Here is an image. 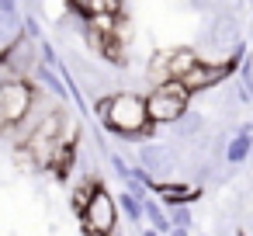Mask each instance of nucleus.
Wrapping results in <instances>:
<instances>
[{"label":"nucleus","instance_id":"obj_23","mask_svg":"<svg viewBox=\"0 0 253 236\" xmlns=\"http://www.w3.org/2000/svg\"><path fill=\"white\" fill-rule=\"evenodd\" d=\"M0 11H7V14H18V0H0Z\"/></svg>","mask_w":253,"mask_h":236},{"label":"nucleus","instance_id":"obj_24","mask_svg":"<svg viewBox=\"0 0 253 236\" xmlns=\"http://www.w3.org/2000/svg\"><path fill=\"white\" fill-rule=\"evenodd\" d=\"M167 236H191V229H177V226H173V229H170Z\"/></svg>","mask_w":253,"mask_h":236},{"label":"nucleus","instance_id":"obj_2","mask_svg":"<svg viewBox=\"0 0 253 236\" xmlns=\"http://www.w3.org/2000/svg\"><path fill=\"white\" fill-rule=\"evenodd\" d=\"M146 108H149V118H153L156 129H160V125H173V122L191 108V94H187V87H184L180 80H167V84L149 87Z\"/></svg>","mask_w":253,"mask_h":236},{"label":"nucleus","instance_id":"obj_5","mask_svg":"<svg viewBox=\"0 0 253 236\" xmlns=\"http://www.w3.org/2000/svg\"><path fill=\"white\" fill-rule=\"evenodd\" d=\"M0 59H4L21 80H32V73H35V66L42 63V52H39V42L35 39H28L25 32L11 42V46H4L0 49Z\"/></svg>","mask_w":253,"mask_h":236},{"label":"nucleus","instance_id":"obj_4","mask_svg":"<svg viewBox=\"0 0 253 236\" xmlns=\"http://www.w3.org/2000/svg\"><path fill=\"white\" fill-rule=\"evenodd\" d=\"M39 97V87L35 80H11V84H0V118L7 122V129L21 125L25 115L32 111Z\"/></svg>","mask_w":253,"mask_h":236},{"label":"nucleus","instance_id":"obj_6","mask_svg":"<svg viewBox=\"0 0 253 236\" xmlns=\"http://www.w3.org/2000/svg\"><path fill=\"white\" fill-rule=\"evenodd\" d=\"M135 160H139V167H146L156 181H167L170 170H173V163H177V153H173L170 146H163V142H139Z\"/></svg>","mask_w":253,"mask_h":236},{"label":"nucleus","instance_id":"obj_9","mask_svg":"<svg viewBox=\"0 0 253 236\" xmlns=\"http://www.w3.org/2000/svg\"><path fill=\"white\" fill-rule=\"evenodd\" d=\"M253 156V122H243L232 136H229V146H225V163L229 167H239Z\"/></svg>","mask_w":253,"mask_h":236},{"label":"nucleus","instance_id":"obj_12","mask_svg":"<svg viewBox=\"0 0 253 236\" xmlns=\"http://www.w3.org/2000/svg\"><path fill=\"white\" fill-rule=\"evenodd\" d=\"M118 198V212L125 215V222H132V226H142L146 222V198L142 194H135V191H118L115 194Z\"/></svg>","mask_w":253,"mask_h":236},{"label":"nucleus","instance_id":"obj_13","mask_svg":"<svg viewBox=\"0 0 253 236\" xmlns=\"http://www.w3.org/2000/svg\"><path fill=\"white\" fill-rule=\"evenodd\" d=\"M236 77H239V80H236V101H239L243 108H253V56H250V52L243 56Z\"/></svg>","mask_w":253,"mask_h":236},{"label":"nucleus","instance_id":"obj_16","mask_svg":"<svg viewBox=\"0 0 253 236\" xmlns=\"http://www.w3.org/2000/svg\"><path fill=\"white\" fill-rule=\"evenodd\" d=\"M146 222H149L156 233H163V236L173 229L170 212H167V205H160V198H156V194H149V198H146Z\"/></svg>","mask_w":253,"mask_h":236},{"label":"nucleus","instance_id":"obj_20","mask_svg":"<svg viewBox=\"0 0 253 236\" xmlns=\"http://www.w3.org/2000/svg\"><path fill=\"white\" fill-rule=\"evenodd\" d=\"M21 32H25L28 39L42 42V25H39V18H35V14H25V21H21Z\"/></svg>","mask_w":253,"mask_h":236},{"label":"nucleus","instance_id":"obj_18","mask_svg":"<svg viewBox=\"0 0 253 236\" xmlns=\"http://www.w3.org/2000/svg\"><path fill=\"white\" fill-rule=\"evenodd\" d=\"M167 212H170V222H173L177 229H194V212H191V205H170Z\"/></svg>","mask_w":253,"mask_h":236},{"label":"nucleus","instance_id":"obj_19","mask_svg":"<svg viewBox=\"0 0 253 236\" xmlns=\"http://www.w3.org/2000/svg\"><path fill=\"white\" fill-rule=\"evenodd\" d=\"M104 156H108V163H111V174H115V177L125 184V181H128V174H132V163H128L122 153H115V149H108Z\"/></svg>","mask_w":253,"mask_h":236},{"label":"nucleus","instance_id":"obj_15","mask_svg":"<svg viewBox=\"0 0 253 236\" xmlns=\"http://www.w3.org/2000/svg\"><path fill=\"white\" fill-rule=\"evenodd\" d=\"M198 59H201V52H198L194 46H177V49H170V70H173V80H180Z\"/></svg>","mask_w":253,"mask_h":236},{"label":"nucleus","instance_id":"obj_22","mask_svg":"<svg viewBox=\"0 0 253 236\" xmlns=\"http://www.w3.org/2000/svg\"><path fill=\"white\" fill-rule=\"evenodd\" d=\"M187 7L198 11V14H211V11L218 7V0H187Z\"/></svg>","mask_w":253,"mask_h":236},{"label":"nucleus","instance_id":"obj_26","mask_svg":"<svg viewBox=\"0 0 253 236\" xmlns=\"http://www.w3.org/2000/svg\"><path fill=\"white\" fill-rule=\"evenodd\" d=\"M7 132H11V129H7V122H4V118H0V139H4Z\"/></svg>","mask_w":253,"mask_h":236},{"label":"nucleus","instance_id":"obj_11","mask_svg":"<svg viewBox=\"0 0 253 236\" xmlns=\"http://www.w3.org/2000/svg\"><path fill=\"white\" fill-rule=\"evenodd\" d=\"M66 11L80 14V18H94V14H125L122 0H66Z\"/></svg>","mask_w":253,"mask_h":236},{"label":"nucleus","instance_id":"obj_21","mask_svg":"<svg viewBox=\"0 0 253 236\" xmlns=\"http://www.w3.org/2000/svg\"><path fill=\"white\" fill-rule=\"evenodd\" d=\"M39 52H42V63H49V66H59V52L52 49V42H49V39H42V42H39Z\"/></svg>","mask_w":253,"mask_h":236},{"label":"nucleus","instance_id":"obj_8","mask_svg":"<svg viewBox=\"0 0 253 236\" xmlns=\"http://www.w3.org/2000/svg\"><path fill=\"white\" fill-rule=\"evenodd\" d=\"M32 80H35V87H42L45 94H52L59 104H70V101H73V91H70V84L63 80L59 66L39 63V66H35V73H32Z\"/></svg>","mask_w":253,"mask_h":236},{"label":"nucleus","instance_id":"obj_17","mask_svg":"<svg viewBox=\"0 0 253 236\" xmlns=\"http://www.w3.org/2000/svg\"><path fill=\"white\" fill-rule=\"evenodd\" d=\"M21 21H25V14H21V11H18V14L0 11V49H4V46H11V42L21 35Z\"/></svg>","mask_w":253,"mask_h":236},{"label":"nucleus","instance_id":"obj_28","mask_svg":"<svg viewBox=\"0 0 253 236\" xmlns=\"http://www.w3.org/2000/svg\"><path fill=\"white\" fill-rule=\"evenodd\" d=\"M201 236H205V233H201Z\"/></svg>","mask_w":253,"mask_h":236},{"label":"nucleus","instance_id":"obj_10","mask_svg":"<svg viewBox=\"0 0 253 236\" xmlns=\"http://www.w3.org/2000/svg\"><path fill=\"white\" fill-rule=\"evenodd\" d=\"M170 129H173V139H177V142L191 146V142H194V139H201V132H205V115H201L198 108H187V111L170 125Z\"/></svg>","mask_w":253,"mask_h":236},{"label":"nucleus","instance_id":"obj_27","mask_svg":"<svg viewBox=\"0 0 253 236\" xmlns=\"http://www.w3.org/2000/svg\"><path fill=\"white\" fill-rule=\"evenodd\" d=\"M28 4H39V0H28Z\"/></svg>","mask_w":253,"mask_h":236},{"label":"nucleus","instance_id":"obj_14","mask_svg":"<svg viewBox=\"0 0 253 236\" xmlns=\"http://www.w3.org/2000/svg\"><path fill=\"white\" fill-rule=\"evenodd\" d=\"M146 77H149V84H153V87H156V84L173 80V70H170V49H160V52H153V56H149Z\"/></svg>","mask_w":253,"mask_h":236},{"label":"nucleus","instance_id":"obj_25","mask_svg":"<svg viewBox=\"0 0 253 236\" xmlns=\"http://www.w3.org/2000/svg\"><path fill=\"white\" fill-rule=\"evenodd\" d=\"M139 236H163V233H156V229H153V226H146V229H142V233H139Z\"/></svg>","mask_w":253,"mask_h":236},{"label":"nucleus","instance_id":"obj_1","mask_svg":"<svg viewBox=\"0 0 253 236\" xmlns=\"http://www.w3.org/2000/svg\"><path fill=\"white\" fill-rule=\"evenodd\" d=\"M94 115L101 118L104 132L122 136L125 142H146L156 129L146 108V94H135V91H115L108 97H97Z\"/></svg>","mask_w":253,"mask_h":236},{"label":"nucleus","instance_id":"obj_3","mask_svg":"<svg viewBox=\"0 0 253 236\" xmlns=\"http://www.w3.org/2000/svg\"><path fill=\"white\" fill-rule=\"evenodd\" d=\"M118 215H122L118 212V198L101 184L94 191V198L80 212V229H84V236H111L118 229Z\"/></svg>","mask_w":253,"mask_h":236},{"label":"nucleus","instance_id":"obj_7","mask_svg":"<svg viewBox=\"0 0 253 236\" xmlns=\"http://www.w3.org/2000/svg\"><path fill=\"white\" fill-rule=\"evenodd\" d=\"M153 194L170 208V205H194L201 198V184H184V181H156L153 184Z\"/></svg>","mask_w":253,"mask_h":236}]
</instances>
